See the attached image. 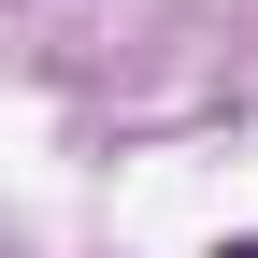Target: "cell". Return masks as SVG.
Returning a JSON list of instances; mask_svg holds the SVG:
<instances>
[{
  "mask_svg": "<svg viewBox=\"0 0 258 258\" xmlns=\"http://www.w3.org/2000/svg\"><path fill=\"white\" fill-rule=\"evenodd\" d=\"M215 258H258V230H244V244H215Z\"/></svg>",
  "mask_w": 258,
  "mask_h": 258,
  "instance_id": "obj_1",
  "label": "cell"
}]
</instances>
